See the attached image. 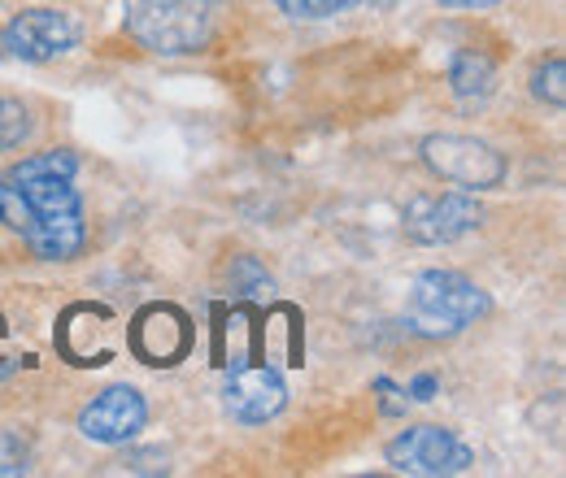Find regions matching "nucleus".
Masks as SVG:
<instances>
[{
  "label": "nucleus",
  "mask_w": 566,
  "mask_h": 478,
  "mask_svg": "<svg viewBox=\"0 0 566 478\" xmlns=\"http://www.w3.org/2000/svg\"><path fill=\"white\" fill-rule=\"evenodd\" d=\"M18 201L27 209L22 222V240L40 262H71L87 240L83 226V196L74 192V179L66 174H27V179H9Z\"/></svg>",
  "instance_id": "nucleus-1"
},
{
  "label": "nucleus",
  "mask_w": 566,
  "mask_h": 478,
  "mask_svg": "<svg viewBox=\"0 0 566 478\" xmlns=\"http://www.w3.org/2000/svg\"><path fill=\"white\" fill-rule=\"evenodd\" d=\"M489 309H493L489 291L458 270H423L410 283V296H406V322L423 340H449V336L475 327Z\"/></svg>",
  "instance_id": "nucleus-2"
},
{
  "label": "nucleus",
  "mask_w": 566,
  "mask_h": 478,
  "mask_svg": "<svg viewBox=\"0 0 566 478\" xmlns=\"http://www.w3.org/2000/svg\"><path fill=\"white\" fill-rule=\"evenodd\" d=\"M127 35L157 57L201 53L213 31L210 0H123Z\"/></svg>",
  "instance_id": "nucleus-3"
},
{
  "label": "nucleus",
  "mask_w": 566,
  "mask_h": 478,
  "mask_svg": "<svg viewBox=\"0 0 566 478\" xmlns=\"http://www.w3.org/2000/svg\"><path fill=\"white\" fill-rule=\"evenodd\" d=\"M423 161L436 179L458 183L467 192H493L505 183V157L475 136H427Z\"/></svg>",
  "instance_id": "nucleus-4"
},
{
  "label": "nucleus",
  "mask_w": 566,
  "mask_h": 478,
  "mask_svg": "<svg viewBox=\"0 0 566 478\" xmlns=\"http://www.w3.org/2000/svg\"><path fill=\"white\" fill-rule=\"evenodd\" d=\"M388 466L397 475L419 478L462 475V470L475 466V453L444 426H410L388 444Z\"/></svg>",
  "instance_id": "nucleus-5"
},
{
  "label": "nucleus",
  "mask_w": 566,
  "mask_h": 478,
  "mask_svg": "<svg viewBox=\"0 0 566 478\" xmlns=\"http://www.w3.org/2000/svg\"><path fill=\"white\" fill-rule=\"evenodd\" d=\"M406 235L415 244H458L467 240L471 231H480L484 222V209L475 201V192H427V196H415L406 205Z\"/></svg>",
  "instance_id": "nucleus-6"
},
{
  "label": "nucleus",
  "mask_w": 566,
  "mask_h": 478,
  "mask_svg": "<svg viewBox=\"0 0 566 478\" xmlns=\"http://www.w3.org/2000/svg\"><path fill=\"white\" fill-rule=\"evenodd\" d=\"M74 44H78V22L62 9H22L0 31V49L18 62H31V66L57 62Z\"/></svg>",
  "instance_id": "nucleus-7"
},
{
  "label": "nucleus",
  "mask_w": 566,
  "mask_h": 478,
  "mask_svg": "<svg viewBox=\"0 0 566 478\" xmlns=\"http://www.w3.org/2000/svg\"><path fill=\"white\" fill-rule=\"evenodd\" d=\"M132 348L144 365H179L192 348V322L175 305H144L132 322Z\"/></svg>",
  "instance_id": "nucleus-8"
},
{
  "label": "nucleus",
  "mask_w": 566,
  "mask_h": 478,
  "mask_svg": "<svg viewBox=\"0 0 566 478\" xmlns=\"http://www.w3.org/2000/svg\"><path fill=\"white\" fill-rule=\"evenodd\" d=\"M148 422V405L136 387H109L78 413V435L92 444H127Z\"/></svg>",
  "instance_id": "nucleus-9"
},
{
  "label": "nucleus",
  "mask_w": 566,
  "mask_h": 478,
  "mask_svg": "<svg viewBox=\"0 0 566 478\" xmlns=\"http://www.w3.org/2000/svg\"><path fill=\"white\" fill-rule=\"evenodd\" d=\"M227 413L244 426H262L287 405V387H283L280 370L271 365H240L227 379Z\"/></svg>",
  "instance_id": "nucleus-10"
},
{
  "label": "nucleus",
  "mask_w": 566,
  "mask_h": 478,
  "mask_svg": "<svg viewBox=\"0 0 566 478\" xmlns=\"http://www.w3.org/2000/svg\"><path fill=\"white\" fill-rule=\"evenodd\" d=\"M493 83H496V70L484 53H453L449 62V87L458 100H489L493 96Z\"/></svg>",
  "instance_id": "nucleus-11"
},
{
  "label": "nucleus",
  "mask_w": 566,
  "mask_h": 478,
  "mask_svg": "<svg viewBox=\"0 0 566 478\" xmlns=\"http://www.w3.org/2000/svg\"><path fill=\"white\" fill-rule=\"evenodd\" d=\"M27 174H66V179H74L78 174V157L66 152V148H53V152H35V157H27V161H18L9 170V179H27Z\"/></svg>",
  "instance_id": "nucleus-12"
},
{
  "label": "nucleus",
  "mask_w": 566,
  "mask_h": 478,
  "mask_svg": "<svg viewBox=\"0 0 566 478\" xmlns=\"http://www.w3.org/2000/svg\"><path fill=\"white\" fill-rule=\"evenodd\" d=\"M27 136H31V109L13 96H0V152L18 148Z\"/></svg>",
  "instance_id": "nucleus-13"
},
{
  "label": "nucleus",
  "mask_w": 566,
  "mask_h": 478,
  "mask_svg": "<svg viewBox=\"0 0 566 478\" xmlns=\"http://www.w3.org/2000/svg\"><path fill=\"white\" fill-rule=\"evenodd\" d=\"M566 66L563 57H549L545 66L532 74V92H536V100H545V105H554V109H563L566 105Z\"/></svg>",
  "instance_id": "nucleus-14"
},
{
  "label": "nucleus",
  "mask_w": 566,
  "mask_h": 478,
  "mask_svg": "<svg viewBox=\"0 0 566 478\" xmlns=\"http://www.w3.org/2000/svg\"><path fill=\"white\" fill-rule=\"evenodd\" d=\"M280 13L287 18H305V22H323V18H336V13H349L361 0H275Z\"/></svg>",
  "instance_id": "nucleus-15"
},
{
  "label": "nucleus",
  "mask_w": 566,
  "mask_h": 478,
  "mask_svg": "<svg viewBox=\"0 0 566 478\" xmlns=\"http://www.w3.org/2000/svg\"><path fill=\"white\" fill-rule=\"evenodd\" d=\"M31 470V448L22 435L0 431V478H22Z\"/></svg>",
  "instance_id": "nucleus-16"
},
{
  "label": "nucleus",
  "mask_w": 566,
  "mask_h": 478,
  "mask_svg": "<svg viewBox=\"0 0 566 478\" xmlns=\"http://www.w3.org/2000/svg\"><path fill=\"white\" fill-rule=\"evenodd\" d=\"M231 283H235L244 296H258V291H266V287H271V278L258 270V262H253V257H240V262H235Z\"/></svg>",
  "instance_id": "nucleus-17"
},
{
  "label": "nucleus",
  "mask_w": 566,
  "mask_h": 478,
  "mask_svg": "<svg viewBox=\"0 0 566 478\" xmlns=\"http://www.w3.org/2000/svg\"><path fill=\"white\" fill-rule=\"evenodd\" d=\"M440 9H493L501 0H436Z\"/></svg>",
  "instance_id": "nucleus-18"
},
{
  "label": "nucleus",
  "mask_w": 566,
  "mask_h": 478,
  "mask_svg": "<svg viewBox=\"0 0 566 478\" xmlns=\"http://www.w3.org/2000/svg\"><path fill=\"white\" fill-rule=\"evenodd\" d=\"M375 392H384V413H397V410H401V401H392V396H397V387H392L388 379H379V383H375Z\"/></svg>",
  "instance_id": "nucleus-19"
},
{
  "label": "nucleus",
  "mask_w": 566,
  "mask_h": 478,
  "mask_svg": "<svg viewBox=\"0 0 566 478\" xmlns=\"http://www.w3.org/2000/svg\"><path fill=\"white\" fill-rule=\"evenodd\" d=\"M431 392H436V379H415V396H419V401H431Z\"/></svg>",
  "instance_id": "nucleus-20"
},
{
  "label": "nucleus",
  "mask_w": 566,
  "mask_h": 478,
  "mask_svg": "<svg viewBox=\"0 0 566 478\" xmlns=\"http://www.w3.org/2000/svg\"><path fill=\"white\" fill-rule=\"evenodd\" d=\"M0 205H4V183H0Z\"/></svg>",
  "instance_id": "nucleus-21"
}]
</instances>
